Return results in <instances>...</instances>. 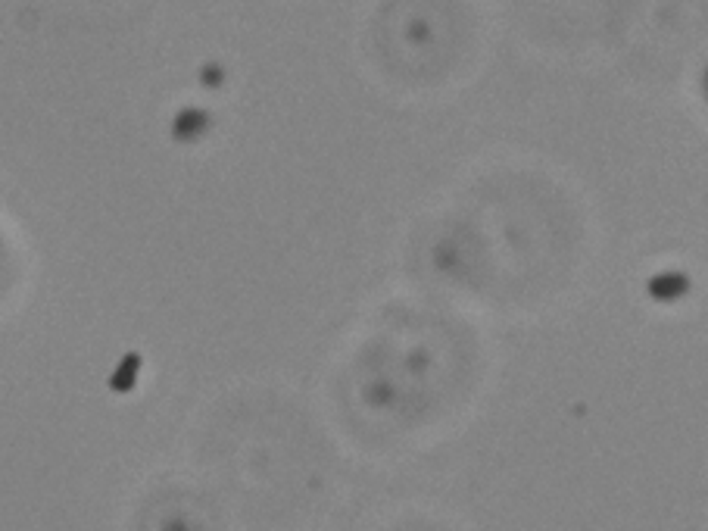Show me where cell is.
I'll use <instances>...</instances> for the list:
<instances>
[{"label": "cell", "mask_w": 708, "mask_h": 531, "mask_svg": "<svg viewBox=\"0 0 708 531\" xmlns=\"http://www.w3.org/2000/svg\"><path fill=\"white\" fill-rule=\"evenodd\" d=\"M690 291V278L680 275V272H665V275H655L649 282V297L662 300V303H671V300H680Z\"/></svg>", "instance_id": "obj_1"}, {"label": "cell", "mask_w": 708, "mask_h": 531, "mask_svg": "<svg viewBox=\"0 0 708 531\" xmlns=\"http://www.w3.org/2000/svg\"><path fill=\"white\" fill-rule=\"evenodd\" d=\"M206 122H209L206 113H200V110H185V113L175 119V135H178V138H194V135L206 132Z\"/></svg>", "instance_id": "obj_2"}, {"label": "cell", "mask_w": 708, "mask_h": 531, "mask_svg": "<svg viewBox=\"0 0 708 531\" xmlns=\"http://www.w3.org/2000/svg\"><path fill=\"white\" fill-rule=\"evenodd\" d=\"M705 94H708V72H705Z\"/></svg>", "instance_id": "obj_3"}]
</instances>
